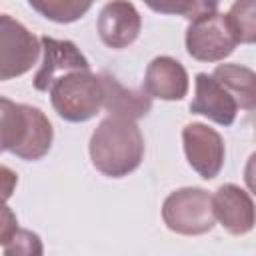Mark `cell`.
I'll list each match as a JSON object with an SVG mask.
<instances>
[{"mask_svg": "<svg viewBox=\"0 0 256 256\" xmlns=\"http://www.w3.org/2000/svg\"><path fill=\"white\" fill-rule=\"evenodd\" d=\"M94 168L108 178H124L144 158V138L134 120L106 116L90 136L88 144Z\"/></svg>", "mask_w": 256, "mask_h": 256, "instance_id": "1", "label": "cell"}, {"mask_svg": "<svg viewBox=\"0 0 256 256\" xmlns=\"http://www.w3.org/2000/svg\"><path fill=\"white\" fill-rule=\"evenodd\" d=\"M0 128L2 150L34 162L44 158L54 140V128L48 116L30 104H18L10 98H0Z\"/></svg>", "mask_w": 256, "mask_h": 256, "instance_id": "2", "label": "cell"}, {"mask_svg": "<svg viewBox=\"0 0 256 256\" xmlns=\"http://www.w3.org/2000/svg\"><path fill=\"white\" fill-rule=\"evenodd\" d=\"M52 108L66 122H88L104 108V86L100 74L90 70L72 72L48 90Z\"/></svg>", "mask_w": 256, "mask_h": 256, "instance_id": "3", "label": "cell"}, {"mask_svg": "<svg viewBox=\"0 0 256 256\" xmlns=\"http://www.w3.org/2000/svg\"><path fill=\"white\" fill-rule=\"evenodd\" d=\"M162 220L168 230L182 236H202L216 224L212 196L204 188L186 186L170 192L162 204Z\"/></svg>", "mask_w": 256, "mask_h": 256, "instance_id": "4", "label": "cell"}, {"mask_svg": "<svg viewBox=\"0 0 256 256\" xmlns=\"http://www.w3.org/2000/svg\"><path fill=\"white\" fill-rule=\"evenodd\" d=\"M184 42L186 52L198 62H220L238 46L228 16L220 14L218 10L192 20L186 28Z\"/></svg>", "mask_w": 256, "mask_h": 256, "instance_id": "5", "label": "cell"}, {"mask_svg": "<svg viewBox=\"0 0 256 256\" xmlns=\"http://www.w3.org/2000/svg\"><path fill=\"white\" fill-rule=\"evenodd\" d=\"M42 52V42L22 22L0 14V80L26 74Z\"/></svg>", "mask_w": 256, "mask_h": 256, "instance_id": "6", "label": "cell"}, {"mask_svg": "<svg viewBox=\"0 0 256 256\" xmlns=\"http://www.w3.org/2000/svg\"><path fill=\"white\" fill-rule=\"evenodd\" d=\"M182 144L188 164L200 178L212 180L220 174L226 158L222 136L202 122H190L182 128Z\"/></svg>", "mask_w": 256, "mask_h": 256, "instance_id": "7", "label": "cell"}, {"mask_svg": "<svg viewBox=\"0 0 256 256\" xmlns=\"http://www.w3.org/2000/svg\"><path fill=\"white\" fill-rule=\"evenodd\" d=\"M42 62L38 72L34 74V88L40 92H48L52 84L72 72L90 70L86 56L78 50L72 40H58L52 36H42Z\"/></svg>", "mask_w": 256, "mask_h": 256, "instance_id": "8", "label": "cell"}, {"mask_svg": "<svg viewBox=\"0 0 256 256\" xmlns=\"http://www.w3.org/2000/svg\"><path fill=\"white\" fill-rule=\"evenodd\" d=\"M214 214L232 236H244L256 226V204L246 190L236 184H222L214 196Z\"/></svg>", "mask_w": 256, "mask_h": 256, "instance_id": "9", "label": "cell"}, {"mask_svg": "<svg viewBox=\"0 0 256 256\" xmlns=\"http://www.w3.org/2000/svg\"><path fill=\"white\" fill-rule=\"evenodd\" d=\"M98 36L100 40L114 50L128 48L140 34L142 18L132 2H108L98 14Z\"/></svg>", "mask_w": 256, "mask_h": 256, "instance_id": "10", "label": "cell"}, {"mask_svg": "<svg viewBox=\"0 0 256 256\" xmlns=\"http://www.w3.org/2000/svg\"><path fill=\"white\" fill-rule=\"evenodd\" d=\"M192 114H202L220 126H232L238 114V104L232 94L206 72L196 74V94L190 102Z\"/></svg>", "mask_w": 256, "mask_h": 256, "instance_id": "11", "label": "cell"}, {"mask_svg": "<svg viewBox=\"0 0 256 256\" xmlns=\"http://www.w3.org/2000/svg\"><path fill=\"white\" fill-rule=\"evenodd\" d=\"M142 90L150 98L160 100H182L188 94V72L172 56H156L144 72Z\"/></svg>", "mask_w": 256, "mask_h": 256, "instance_id": "12", "label": "cell"}, {"mask_svg": "<svg viewBox=\"0 0 256 256\" xmlns=\"http://www.w3.org/2000/svg\"><path fill=\"white\" fill-rule=\"evenodd\" d=\"M100 80L104 86V110L108 116H120L136 122L150 112L152 98L144 90H130L108 72H100Z\"/></svg>", "mask_w": 256, "mask_h": 256, "instance_id": "13", "label": "cell"}, {"mask_svg": "<svg viewBox=\"0 0 256 256\" xmlns=\"http://www.w3.org/2000/svg\"><path fill=\"white\" fill-rule=\"evenodd\" d=\"M212 76L232 94L238 108L256 112V72L242 64H218Z\"/></svg>", "mask_w": 256, "mask_h": 256, "instance_id": "14", "label": "cell"}, {"mask_svg": "<svg viewBox=\"0 0 256 256\" xmlns=\"http://www.w3.org/2000/svg\"><path fill=\"white\" fill-rule=\"evenodd\" d=\"M28 4L44 18L58 24L76 22L92 8V2H78V0H30Z\"/></svg>", "mask_w": 256, "mask_h": 256, "instance_id": "15", "label": "cell"}, {"mask_svg": "<svg viewBox=\"0 0 256 256\" xmlns=\"http://www.w3.org/2000/svg\"><path fill=\"white\" fill-rule=\"evenodd\" d=\"M238 44H256V0H238L226 12Z\"/></svg>", "mask_w": 256, "mask_h": 256, "instance_id": "16", "label": "cell"}, {"mask_svg": "<svg viewBox=\"0 0 256 256\" xmlns=\"http://www.w3.org/2000/svg\"><path fill=\"white\" fill-rule=\"evenodd\" d=\"M2 256H44V244L36 232L18 228L2 242Z\"/></svg>", "mask_w": 256, "mask_h": 256, "instance_id": "17", "label": "cell"}, {"mask_svg": "<svg viewBox=\"0 0 256 256\" xmlns=\"http://www.w3.org/2000/svg\"><path fill=\"white\" fill-rule=\"evenodd\" d=\"M152 10L156 12H166V14H180L184 18H188L190 22L200 18L202 14H208V12H216L218 10V4L216 2H176V4H154L150 2L148 4Z\"/></svg>", "mask_w": 256, "mask_h": 256, "instance_id": "18", "label": "cell"}, {"mask_svg": "<svg viewBox=\"0 0 256 256\" xmlns=\"http://www.w3.org/2000/svg\"><path fill=\"white\" fill-rule=\"evenodd\" d=\"M244 184L256 196V150L246 160V166H244Z\"/></svg>", "mask_w": 256, "mask_h": 256, "instance_id": "19", "label": "cell"}, {"mask_svg": "<svg viewBox=\"0 0 256 256\" xmlns=\"http://www.w3.org/2000/svg\"><path fill=\"white\" fill-rule=\"evenodd\" d=\"M18 230V222H16V216L12 214V210L6 206L4 208V224H2V240L0 242H6L14 232Z\"/></svg>", "mask_w": 256, "mask_h": 256, "instance_id": "20", "label": "cell"}, {"mask_svg": "<svg viewBox=\"0 0 256 256\" xmlns=\"http://www.w3.org/2000/svg\"><path fill=\"white\" fill-rule=\"evenodd\" d=\"M248 122L252 124V130H254V136H256V112H254V114L248 118Z\"/></svg>", "mask_w": 256, "mask_h": 256, "instance_id": "21", "label": "cell"}]
</instances>
